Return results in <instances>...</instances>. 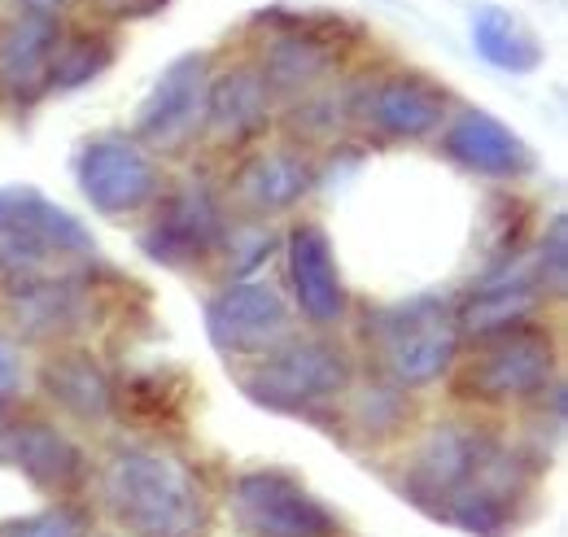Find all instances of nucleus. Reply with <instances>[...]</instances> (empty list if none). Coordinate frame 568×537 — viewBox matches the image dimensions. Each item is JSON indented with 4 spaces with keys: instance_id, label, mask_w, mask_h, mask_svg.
<instances>
[{
    "instance_id": "nucleus-1",
    "label": "nucleus",
    "mask_w": 568,
    "mask_h": 537,
    "mask_svg": "<svg viewBox=\"0 0 568 537\" xmlns=\"http://www.w3.org/2000/svg\"><path fill=\"white\" fill-rule=\"evenodd\" d=\"M92 245L88 227L40 189H0V288L9 297L83 280Z\"/></svg>"
},
{
    "instance_id": "nucleus-2",
    "label": "nucleus",
    "mask_w": 568,
    "mask_h": 537,
    "mask_svg": "<svg viewBox=\"0 0 568 537\" xmlns=\"http://www.w3.org/2000/svg\"><path fill=\"white\" fill-rule=\"evenodd\" d=\"M105 503L136 537H197L202 489L197 476L171 455L123 450L105 472Z\"/></svg>"
},
{
    "instance_id": "nucleus-3",
    "label": "nucleus",
    "mask_w": 568,
    "mask_h": 537,
    "mask_svg": "<svg viewBox=\"0 0 568 537\" xmlns=\"http://www.w3.org/2000/svg\"><path fill=\"white\" fill-rule=\"evenodd\" d=\"M556 376V349L551 336L516 324L486 336V349L459 372V394L477 403H520L551 385Z\"/></svg>"
},
{
    "instance_id": "nucleus-4",
    "label": "nucleus",
    "mask_w": 568,
    "mask_h": 537,
    "mask_svg": "<svg viewBox=\"0 0 568 537\" xmlns=\"http://www.w3.org/2000/svg\"><path fill=\"white\" fill-rule=\"evenodd\" d=\"M346 385H351V358L328 341H302V345L272 349L245 376V389L254 403L288 411V415L315 411L320 403L337 398Z\"/></svg>"
},
{
    "instance_id": "nucleus-5",
    "label": "nucleus",
    "mask_w": 568,
    "mask_h": 537,
    "mask_svg": "<svg viewBox=\"0 0 568 537\" xmlns=\"http://www.w3.org/2000/svg\"><path fill=\"white\" fill-rule=\"evenodd\" d=\"M381 349L403 385H428L459 354V315L442 297H412L381 315Z\"/></svg>"
},
{
    "instance_id": "nucleus-6",
    "label": "nucleus",
    "mask_w": 568,
    "mask_h": 537,
    "mask_svg": "<svg viewBox=\"0 0 568 537\" xmlns=\"http://www.w3.org/2000/svg\"><path fill=\"white\" fill-rule=\"evenodd\" d=\"M241 525L258 537H333L337 516L281 472H250L232 485Z\"/></svg>"
},
{
    "instance_id": "nucleus-7",
    "label": "nucleus",
    "mask_w": 568,
    "mask_h": 537,
    "mask_svg": "<svg viewBox=\"0 0 568 537\" xmlns=\"http://www.w3.org/2000/svg\"><path fill=\"white\" fill-rule=\"evenodd\" d=\"M79 189L101 214H132L153 202L158 175L141 144L123 135H101L79 153Z\"/></svg>"
},
{
    "instance_id": "nucleus-8",
    "label": "nucleus",
    "mask_w": 568,
    "mask_h": 537,
    "mask_svg": "<svg viewBox=\"0 0 568 537\" xmlns=\"http://www.w3.org/2000/svg\"><path fill=\"white\" fill-rule=\"evenodd\" d=\"M206 328L223 354H263L288 333V306L267 284H227L206 306Z\"/></svg>"
},
{
    "instance_id": "nucleus-9",
    "label": "nucleus",
    "mask_w": 568,
    "mask_h": 537,
    "mask_svg": "<svg viewBox=\"0 0 568 537\" xmlns=\"http://www.w3.org/2000/svg\"><path fill=\"white\" fill-rule=\"evenodd\" d=\"M223 236V219H219V205L206 189H180L171 202L162 205V214L153 219V227H144L141 245L153 263H166V267H184V263H197L206 259Z\"/></svg>"
},
{
    "instance_id": "nucleus-10",
    "label": "nucleus",
    "mask_w": 568,
    "mask_h": 537,
    "mask_svg": "<svg viewBox=\"0 0 568 537\" xmlns=\"http://www.w3.org/2000/svg\"><path fill=\"white\" fill-rule=\"evenodd\" d=\"M0 464L18 468L36 489L67 494L83 480V455L67 433L44 419H13L0 428Z\"/></svg>"
},
{
    "instance_id": "nucleus-11",
    "label": "nucleus",
    "mask_w": 568,
    "mask_h": 537,
    "mask_svg": "<svg viewBox=\"0 0 568 537\" xmlns=\"http://www.w3.org/2000/svg\"><path fill=\"white\" fill-rule=\"evenodd\" d=\"M442 149L450 162H459L473 175H490V180H516L534 171V149L511 132L507 123H498L486 110H464L446 135Z\"/></svg>"
},
{
    "instance_id": "nucleus-12",
    "label": "nucleus",
    "mask_w": 568,
    "mask_h": 537,
    "mask_svg": "<svg viewBox=\"0 0 568 537\" xmlns=\"http://www.w3.org/2000/svg\"><path fill=\"white\" fill-rule=\"evenodd\" d=\"M490 450H495V442L481 437L477 428H437L407 472V494L416 503H425L428 511H437L446 494H455L490 459Z\"/></svg>"
},
{
    "instance_id": "nucleus-13",
    "label": "nucleus",
    "mask_w": 568,
    "mask_h": 537,
    "mask_svg": "<svg viewBox=\"0 0 568 537\" xmlns=\"http://www.w3.org/2000/svg\"><path fill=\"white\" fill-rule=\"evenodd\" d=\"M206 114V58L184 53L162 70L141 110V135L153 144H180Z\"/></svg>"
},
{
    "instance_id": "nucleus-14",
    "label": "nucleus",
    "mask_w": 568,
    "mask_h": 537,
    "mask_svg": "<svg viewBox=\"0 0 568 537\" xmlns=\"http://www.w3.org/2000/svg\"><path fill=\"white\" fill-rule=\"evenodd\" d=\"M446 110V92L433 88L425 74H389L363 92V119L389 140H420L437 132Z\"/></svg>"
},
{
    "instance_id": "nucleus-15",
    "label": "nucleus",
    "mask_w": 568,
    "mask_h": 537,
    "mask_svg": "<svg viewBox=\"0 0 568 537\" xmlns=\"http://www.w3.org/2000/svg\"><path fill=\"white\" fill-rule=\"evenodd\" d=\"M288 280L311 324H337L346 315V284L333 263V245L315 223L288 232Z\"/></svg>"
},
{
    "instance_id": "nucleus-16",
    "label": "nucleus",
    "mask_w": 568,
    "mask_h": 537,
    "mask_svg": "<svg viewBox=\"0 0 568 537\" xmlns=\"http://www.w3.org/2000/svg\"><path fill=\"white\" fill-rule=\"evenodd\" d=\"M272 22H281V31L267 44V74L263 79L293 88V83H306V79L324 74V67L337 53L333 36H337L342 18H328V13H311V18L272 13Z\"/></svg>"
},
{
    "instance_id": "nucleus-17",
    "label": "nucleus",
    "mask_w": 568,
    "mask_h": 537,
    "mask_svg": "<svg viewBox=\"0 0 568 537\" xmlns=\"http://www.w3.org/2000/svg\"><path fill=\"white\" fill-rule=\"evenodd\" d=\"M62 27L53 13H27L0 36V83L18 101H36L49 92V67L62 44Z\"/></svg>"
},
{
    "instance_id": "nucleus-18",
    "label": "nucleus",
    "mask_w": 568,
    "mask_h": 537,
    "mask_svg": "<svg viewBox=\"0 0 568 537\" xmlns=\"http://www.w3.org/2000/svg\"><path fill=\"white\" fill-rule=\"evenodd\" d=\"M538 271L529 267H507L490 275L481 288H477V297L464 306V315H459V328H468V333L477 336H490V333H503V328H516V324H525V315L538 306Z\"/></svg>"
},
{
    "instance_id": "nucleus-19",
    "label": "nucleus",
    "mask_w": 568,
    "mask_h": 537,
    "mask_svg": "<svg viewBox=\"0 0 568 537\" xmlns=\"http://www.w3.org/2000/svg\"><path fill=\"white\" fill-rule=\"evenodd\" d=\"M206 123L223 140H250L267 128V79L258 70H227L206 92Z\"/></svg>"
},
{
    "instance_id": "nucleus-20",
    "label": "nucleus",
    "mask_w": 568,
    "mask_h": 537,
    "mask_svg": "<svg viewBox=\"0 0 568 537\" xmlns=\"http://www.w3.org/2000/svg\"><path fill=\"white\" fill-rule=\"evenodd\" d=\"M40 381L58 398V406H67L79 419H105L114 411V385H110V376L101 372V363L92 354L67 349V354L49 358Z\"/></svg>"
},
{
    "instance_id": "nucleus-21",
    "label": "nucleus",
    "mask_w": 568,
    "mask_h": 537,
    "mask_svg": "<svg viewBox=\"0 0 568 537\" xmlns=\"http://www.w3.org/2000/svg\"><path fill=\"white\" fill-rule=\"evenodd\" d=\"M311 162L302 153H288V149H276V153H258L254 162H245L241 171V202L250 210H284V205L302 202V193L311 189Z\"/></svg>"
},
{
    "instance_id": "nucleus-22",
    "label": "nucleus",
    "mask_w": 568,
    "mask_h": 537,
    "mask_svg": "<svg viewBox=\"0 0 568 537\" xmlns=\"http://www.w3.org/2000/svg\"><path fill=\"white\" fill-rule=\"evenodd\" d=\"M473 49L498 70H511V74H529V70L542 67V44L538 36L507 9L498 4H481L473 13Z\"/></svg>"
},
{
    "instance_id": "nucleus-23",
    "label": "nucleus",
    "mask_w": 568,
    "mask_h": 537,
    "mask_svg": "<svg viewBox=\"0 0 568 537\" xmlns=\"http://www.w3.org/2000/svg\"><path fill=\"white\" fill-rule=\"evenodd\" d=\"M110 62H114V40H110V36H101V31L62 36V44H58V53H53V67H49V88L71 92L79 83L97 79Z\"/></svg>"
},
{
    "instance_id": "nucleus-24",
    "label": "nucleus",
    "mask_w": 568,
    "mask_h": 537,
    "mask_svg": "<svg viewBox=\"0 0 568 537\" xmlns=\"http://www.w3.org/2000/svg\"><path fill=\"white\" fill-rule=\"evenodd\" d=\"M83 529H88V511L83 507H53V511H40V516L4 525L0 537H83Z\"/></svg>"
},
{
    "instance_id": "nucleus-25",
    "label": "nucleus",
    "mask_w": 568,
    "mask_h": 537,
    "mask_svg": "<svg viewBox=\"0 0 568 537\" xmlns=\"http://www.w3.org/2000/svg\"><path fill=\"white\" fill-rule=\"evenodd\" d=\"M166 0H97V9L105 13V18H119V22H136V18H149V13H158Z\"/></svg>"
},
{
    "instance_id": "nucleus-26",
    "label": "nucleus",
    "mask_w": 568,
    "mask_h": 537,
    "mask_svg": "<svg viewBox=\"0 0 568 537\" xmlns=\"http://www.w3.org/2000/svg\"><path fill=\"white\" fill-rule=\"evenodd\" d=\"M13 389H18V363H13V354L0 341V398H9Z\"/></svg>"
},
{
    "instance_id": "nucleus-27",
    "label": "nucleus",
    "mask_w": 568,
    "mask_h": 537,
    "mask_svg": "<svg viewBox=\"0 0 568 537\" xmlns=\"http://www.w3.org/2000/svg\"><path fill=\"white\" fill-rule=\"evenodd\" d=\"M22 4H27L31 13H58V9L67 4V0H22Z\"/></svg>"
}]
</instances>
